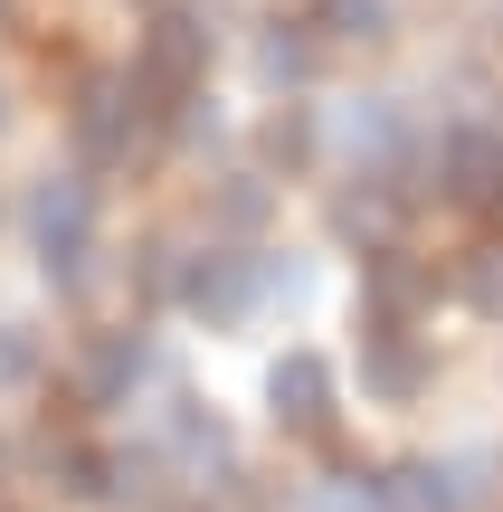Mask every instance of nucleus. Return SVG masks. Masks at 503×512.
Masks as SVG:
<instances>
[{
    "label": "nucleus",
    "instance_id": "obj_10",
    "mask_svg": "<svg viewBox=\"0 0 503 512\" xmlns=\"http://www.w3.org/2000/svg\"><path fill=\"white\" fill-rule=\"evenodd\" d=\"M390 503L399 512H456V475H437V465H399V475H390Z\"/></svg>",
    "mask_w": 503,
    "mask_h": 512
},
{
    "label": "nucleus",
    "instance_id": "obj_2",
    "mask_svg": "<svg viewBox=\"0 0 503 512\" xmlns=\"http://www.w3.org/2000/svg\"><path fill=\"white\" fill-rule=\"evenodd\" d=\"M133 76H143V95L181 105V95L209 76V29H200L190 10H162V19L143 29V57H133Z\"/></svg>",
    "mask_w": 503,
    "mask_h": 512
},
{
    "label": "nucleus",
    "instance_id": "obj_4",
    "mask_svg": "<svg viewBox=\"0 0 503 512\" xmlns=\"http://www.w3.org/2000/svg\"><path fill=\"white\" fill-rule=\"evenodd\" d=\"M266 399H276V427H295V437H323V427H333V370H323L314 351H285L276 380H266Z\"/></svg>",
    "mask_w": 503,
    "mask_h": 512
},
{
    "label": "nucleus",
    "instance_id": "obj_5",
    "mask_svg": "<svg viewBox=\"0 0 503 512\" xmlns=\"http://www.w3.org/2000/svg\"><path fill=\"white\" fill-rule=\"evenodd\" d=\"M437 181H447V200L494 209V200H503V133H485V124L447 133V162H437Z\"/></svg>",
    "mask_w": 503,
    "mask_h": 512
},
{
    "label": "nucleus",
    "instance_id": "obj_13",
    "mask_svg": "<svg viewBox=\"0 0 503 512\" xmlns=\"http://www.w3.org/2000/svg\"><path fill=\"white\" fill-rule=\"evenodd\" d=\"M304 152H314V124H304V105H285L276 124H266V162H276V171H295Z\"/></svg>",
    "mask_w": 503,
    "mask_h": 512
},
{
    "label": "nucleus",
    "instance_id": "obj_16",
    "mask_svg": "<svg viewBox=\"0 0 503 512\" xmlns=\"http://www.w3.org/2000/svg\"><path fill=\"white\" fill-rule=\"evenodd\" d=\"M466 294H475V313H503V247H485V256H475Z\"/></svg>",
    "mask_w": 503,
    "mask_h": 512
},
{
    "label": "nucleus",
    "instance_id": "obj_15",
    "mask_svg": "<svg viewBox=\"0 0 503 512\" xmlns=\"http://www.w3.org/2000/svg\"><path fill=\"white\" fill-rule=\"evenodd\" d=\"M333 219H342V238H390V200H380V190H352Z\"/></svg>",
    "mask_w": 503,
    "mask_h": 512
},
{
    "label": "nucleus",
    "instance_id": "obj_9",
    "mask_svg": "<svg viewBox=\"0 0 503 512\" xmlns=\"http://www.w3.org/2000/svg\"><path fill=\"white\" fill-rule=\"evenodd\" d=\"M418 304H428V275L409 256H371V323H409Z\"/></svg>",
    "mask_w": 503,
    "mask_h": 512
},
{
    "label": "nucleus",
    "instance_id": "obj_1",
    "mask_svg": "<svg viewBox=\"0 0 503 512\" xmlns=\"http://www.w3.org/2000/svg\"><path fill=\"white\" fill-rule=\"evenodd\" d=\"M29 238H38V256H48V275L57 285H76L86 275V238H95V190L76 181H38L29 190Z\"/></svg>",
    "mask_w": 503,
    "mask_h": 512
},
{
    "label": "nucleus",
    "instance_id": "obj_11",
    "mask_svg": "<svg viewBox=\"0 0 503 512\" xmlns=\"http://www.w3.org/2000/svg\"><path fill=\"white\" fill-rule=\"evenodd\" d=\"M314 19H323V38H361V48L390 38V10L380 0H314Z\"/></svg>",
    "mask_w": 503,
    "mask_h": 512
},
{
    "label": "nucleus",
    "instance_id": "obj_17",
    "mask_svg": "<svg viewBox=\"0 0 503 512\" xmlns=\"http://www.w3.org/2000/svg\"><path fill=\"white\" fill-rule=\"evenodd\" d=\"M219 219H228V228H257V219H266V190H257V181L219 190Z\"/></svg>",
    "mask_w": 503,
    "mask_h": 512
},
{
    "label": "nucleus",
    "instance_id": "obj_3",
    "mask_svg": "<svg viewBox=\"0 0 503 512\" xmlns=\"http://www.w3.org/2000/svg\"><path fill=\"white\" fill-rule=\"evenodd\" d=\"M133 95H143V76H95L86 86V105H76V143H86V162H124L133 152V133H143V105H133Z\"/></svg>",
    "mask_w": 503,
    "mask_h": 512
},
{
    "label": "nucleus",
    "instance_id": "obj_8",
    "mask_svg": "<svg viewBox=\"0 0 503 512\" xmlns=\"http://www.w3.org/2000/svg\"><path fill=\"white\" fill-rule=\"evenodd\" d=\"M361 380H371L380 399H418V380H428V370H418V351L399 342V323H380L371 342H361Z\"/></svg>",
    "mask_w": 503,
    "mask_h": 512
},
{
    "label": "nucleus",
    "instance_id": "obj_14",
    "mask_svg": "<svg viewBox=\"0 0 503 512\" xmlns=\"http://www.w3.org/2000/svg\"><path fill=\"white\" fill-rule=\"evenodd\" d=\"M266 76H276V86H304V76H314V38L276 29V38H266Z\"/></svg>",
    "mask_w": 503,
    "mask_h": 512
},
{
    "label": "nucleus",
    "instance_id": "obj_12",
    "mask_svg": "<svg viewBox=\"0 0 503 512\" xmlns=\"http://www.w3.org/2000/svg\"><path fill=\"white\" fill-rule=\"evenodd\" d=\"M171 446H181V465H228V427L219 418H200V408H181V418H171Z\"/></svg>",
    "mask_w": 503,
    "mask_h": 512
},
{
    "label": "nucleus",
    "instance_id": "obj_6",
    "mask_svg": "<svg viewBox=\"0 0 503 512\" xmlns=\"http://www.w3.org/2000/svg\"><path fill=\"white\" fill-rule=\"evenodd\" d=\"M143 361H152L143 332H105V342H86V361H76V399H86V408H114L133 380H143Z\"/></svg>",
    "mask_w": 503,
    "mask_h": 512
},
{
    "label": "nucleus",
    "instance_id": "obj_7",
    "mask_svg": "<svg viewBox=\"0 0 503 512\" xmlns=\"http://www.w3.org/2000/svg\"><path fill=\"white\" fill-rule=\"evenodd\" d=\"M247 294H257V275H247V256H228V247H209V256H190V266H181V304L209 313V323H228Z\"/></svg>",
    "mask_w": 503,
    "mask_h": 512
}]
</instances>
